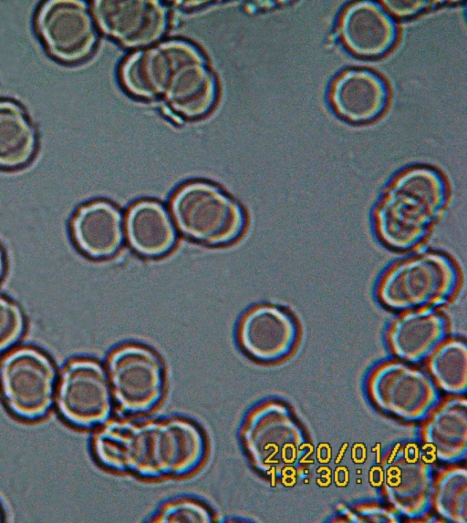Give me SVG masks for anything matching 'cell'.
Returning <instances> with one entry per match:
<instances>
[{
    "label": "cell",
    "instance_id": "26",
    "mask_svg": "<svg viewBox=\"0 0 467 523\" xmlns=\"http://www.w3.org/2000/svg\"><path fill=\"white\" fill-rule=\"evenodd\" d=\"M387 7L398 15H409L417 13L427 2L425 1H385Z\"/></svg>",
    "mask_w": 467,
    "mask_h": 523
},
{
    "label": "cell",
    "instance_id": "13",
    "mask_svg": "<svg viewBox=\"0 0 467 523\" xmlns=\"http://www.w3.org/2000/svg\"><path fill=\"white\" fill-rule=\"evenodd\" d=\"M386 494L407 516L424 514L431 502V475L414 445L396 446L384 462Z\"/></svg>",
    "mask_w": 467,
    "mask_h": 523
},
{
    "label": "cell",
    "instance_id": "17",
    "mask_svg": "<svg viewBox=\"0 0 467 523\" xmlns=\"http://www.w3.org/2000/svg\"><path fill=\"white\" fill-rule=\"evenodd\" d=\"M71 232L76 244L86 254L94 258L110 256L122 238L120 214L108 202H89L75 213Z\"/></svg>",
    "mask_w": 467,
    "mask_h": 523
},
{
    "label": "cell",
    "instance_id": "27",
    "mask_svg": "<svg viewBox=\"0 0 467 523\" xmlns=\"http://www.w3.org/2000/svg\"><path fill=\"white\" fill-rule=\"evenodd\" d=\"M4 268H5L4 254H3L2 249L0 247V279L3 275Z\"/></svg>",
    "mask_w": 467,
    "mask_h": 523
},
{
    "label": "cell",
    "instance_id": "25",
    "mask_svg": "<svg viewBox=\"0 0 467 523\" xmlns=\"http://www.w3.org/2000/svg\"><path fill=\"white\" fill-rule=\"evenodd\" d=\"M210 511L201 503L192 500H179L162 509L158 522H211Z\"/></svg>",
    "mask_w": 467,
    "mask_h": 523
},
{
    "label": "cell",
    "instance_id": "8",
    "mask_svg": "<svg viewBox=\"0 0 467 523\" xmlns=\"http://www.w3.org/2000/svg\"><path fill=\"white\" fill-rule=\"evenodd\" d=\"M35 26L48 53L64 63L84 60L96 44L95 26L82 1L45 2L37 11Z\"/></svg>",
    "mask_w": 467,
    "mask_h": 523
},
{
    "label": "cell",
    "instance_id": "15",
    "mask_svg": "<svg viewBox=\"0 0 467 523\" xmlns=\"http://www.w3.org/2000/svg\"><path fill=\"white\" fill-rule=\"evenodd\" d=\"M340 34L351 52L362 56H377L393 44L395 26L376 4L358 2L344 12Z\"/></svg>",
    "mask_w": 467,
    "mask_h": 523
},
{
    "label": "cell",
    "instance_id": "10",
    "mask_svg": "<svg viewBox=\"0 0 467 523\" xmlns=\"http://www.w3.org/2000/svg\"><path fill=\"white\" fill-rule=\"evenodd\" d=\"M109 374L115 398L125 411L146 412L161 398L162 368L158 357L147 348H119L109 358Z\"/></svg>",
    "mask_w": 467,
    "mask_h": 523
},
{
    "label": "cell",
    "instance_id": "28",
    "mask_svg": "<svg viewBox=\"0 0 467 523\" xmlns=\"http://www.w3.org/2000/svg\"><path fill=\"white\" fill-rule=\"evenodd\" d=\"M1 518H2V514H1V511H0V522L2 521Z\"/></svg>",
    "mask_w": 467,
    "mask_h": 523
},
{
    "label": "cell",
    "instance_id": "18",
    "mask_svg": "<svg viewBox=\"0 0 467 523\" xmlns=\"http://www.w3.org/2000/svg\"><path fill=\"white\" fill-rule=\"evenodd\" d=\"M446 335V323L438 313L428 310L410 311L392 325L389 340L400 358L417 362L431 355Z\"/></svg>",
    "mask_w": 467,
    "mask_h": 523
},
{
    "label": "cell",
    "instance_id": "9",
    "mask_svg": "<svg viewBox=\"0 0 467 523\" xmlns=\"http://www.w3.org/2000/svg\"><path fill=\"white\" fill-rule=\"evenodd\" d=\"M57 406L71 424L89 427L104 423L111 412V395L102 366L75 359L65 367L57 392Z\"/></svg>",
    "mask_w": 467,
    "mask_h": 523
},
{
    "label": "cell",
    "instance_id": "16",
    "mask_svg": "<svg viewBox=\"0 0 467 523\" xmlns=\"http://www.w3.org/2000/svg\"><path fill=\"white\" fill-rule=\"evenodd\" d=\"M330 98L341 117L353 122H365L382 111L387 90L383 81L372 72L352 69L335 80Z\"/></svg>",
    "mask_w": 467,
    "mask_h": 523
},
{
    "label": "cell",
    "instance_id": "6",
    "mask_svg": "<svg viewBox=\"0 0 467 523\" xmlns=\"http://www.w3.org/2000/svg\"><path fill=\"white\" fill-rule=\"evenodd\" d=\"M171 210L184 234L209 244L233 241L244 226L238 205L220 190L204 182L182 187L172 199Z\"/></svg>",
    "mask_w": 467,
    "mask_h": 523
},
{
    "label": "cell",
    "instance_id": "2",
    "mask_svg": "<svg viewBox=\"0 0 467 523\" xmlns=\"http://www.w3.org/2000/svg\"><path fill=\"white\" fill-rule=\"evenodd\" d=\"M126 88L137 97L161 98L181 117L198 118L216 97L213 76L192 45L169 41L130 56L121 68Z\"/></svg>",
    "mask_w": 467,
    "mask_h": 523
},
{
    "label": "cell",
    "instance_id": "11",
    "mask_svg": "<svg viewBox=\"0 0 467 523\" xmlns=\"http://www.w3.org/2000/svg\"><path fill=\"white\" fill-rule=\"evenodd\" d=\"M370 390L379 406L408 419L424 418L439 400L424 373L400 363L379 367L371 376Z\"/></svg>",
    "mask_w": 467,
    "mask_h": 523
},
{
    "label": "cell",
    "instance_id": "1",
    "mask_svg": "<svg viewBox=\"0 0 467 523\" xmlns=\"http://www.w3.org/2000/svg\"><path fill=\"white\" fill-rule=\"evenodd\" d=\"M106 467L143 477L180 476L193 470L204 454L199 428L183 419L109 423L94 437Z\"/></svg>",
    "mask_w": 467,
    "mask_h": 523
},
{
    "label": "cell",
    "instance_id": "19",
    "mask_svg": "<svg viewBox=\"0 0 467 523\" xmlns=\"http://www.w3.org/2000/svg\"><path fill=\"white\" fill-rule=\"evenodd\" d=\"M130 245L146 256H158L173 245L175 233L171 220L161 205L140 201L133 205L126 220Z\"/></svg>",
    "mask_w": 467,
    "mask_h": 523
},
{
    "label": "cell",
    "instance_id": "21",
    "mask_svg": "<svg viewBox=\"0 0 467 523\" xmlns=\"http://www.w3.org/2000/svg\"><path fill=\"white\" fill-rule=\"evenodd\" d=\"M36 145L34 128L16 103L0 100V167L16 169L26 164Z\"/></svg>",
    "mask_w": 467,
    "mask_h": 523
},
{
    "label": "cell",
    "instance_id": "24",
    "mask_svg": "<svg viewBox=\"0 0 467 523\" xmlns=\"http://www.w3.org/2000/svg\"><path fill=\"white\" fill-rule=\"evenodd\" d=\"M24 325L18 306L0 295V352L13 345L21 337Z\"/></svg>",
    "mask_w": 467,
    "mask_h": 523
},
{
    "label": "cell",
    "instance_id": "4",
    "mask_svg": "<svg viewBox=\"0 0 467 523\" xmlns=\"http://www.w3.org/2000/svg\"><path fill=\"white\" fill-rule=\"evenodd\" d=\"M458 282L457 269L449 258L423 252L390 268L380 281L379 297L394 310H423L449 299Z\"/></svg>",
    "mask_w": 467,
    "mask_h": 523
},
{
    "label": "cell",
    "instance_id": "23",
    "mask_svg": "<svg viewBox=\"0 0 467 523\" xmlns=\"http://www.w3.org/2000/svg\"><path fill=\"white\" fill-rule=\"evenodd\" d=\"M466 470L458 467L444 471L437 479L435 506L451 521H466Z\"/></svg>",
    "mask_w": 467,
    "mask_h": 523
},
{
    "label": "cell",
    "instance_id": "14",
    "mask_svg": "<svg viewBox=\"0 0 467 523\" xmlns=\"http://www.w3.org/2000/svg\"><path fill=\"white\" fill-rule=\"evenodd\" d=\"M296 326L285 311L269 305L251 310L243 319L239 337L244 349L262 361H275L293 349Z\"/></svg>",
    "mask_w": 467,
    "mask_h": 523
},
{
    "label": "cell",
    "instance_id": "20",
    "mask_svg": "<svg viewBox=\"0 0 467 523\" xmlns=\"http://www.w3.org/2000/svg\"><path fill=\"white\" fill-rule=\"evenodd\" d=\"M428 422L424 437L431 454L443 461L462 459L466 452L465 399L444 402Z\"/></svg>",
    "mask_w": 467,
    "mask_h": 523
},
{
    "label": "cell",
    "instance_id": "22",
    "mask_svg": "<svg viewBox=\"0 0 467 523\" xmlns=\"http://www.w3.org/2000/svg\"><path fill=\"white\" fill-rule=\"evenodd\" d=\"M431 355L430 370L440 386L454 394L465 392L467 362L465 344L459 340L441 343Z\"/></svg>",
    "mask_w": 467,
    "mask_h": 523
},
{
    "label": "cell",
    "instance_id": "12",
    "mask_svg": "<svg viewBox=\"0 0 467 523\" xmlns=\"http://www.w3.org/2000/svg\"><path fill=\"white\" fill-rule=\"evenodd\" d=\"M93 13L106 34L130 47L157 41L168 24L166 9L154 0H98L93 3Z\"/></svg>",
    "mask_w": 467,
    "mask_h": 523
},
{
    "label": "cell",
    "instance_id": "7",
    "mask_svg": "<svg viewBox=\"0 0 467 523\" xmlns=\"http://www.w3.org/2000/svg\"><path fill=\"white\" fill-rule=\"evenodd\" d=\"M56 371L40 351L23 347L0 364V387L10 410L25 419L45 415L53 403Z\"/></svg>",
    "mask_w": 467,
    "mask_h": 523
},
{
    "label": "cell",
    "instance_id": "5",
    "mask_svg": "<svg viewBox=\"0 0 467 523\" xmlns=\"http://www.w3.org/2000/svg\"><path fill=\"white\" fill-rule=\"evenodd\" d=\"M244 442L255 467L275 477L292 473L306 448L293 416L277 403L265 404L251 414Z\"/></svg>",
    "mask_w": 467,
    "mask_h": 523
},
{
    "label": "cell",
    "instance_id": "3",
    "mask_svg": "<svg viewBox=\"0 0 467 523\" xmlns=\"http://www.w3.org/2000/svg\"><path fill=\"white\" fill-rule=\"evenodd\" d=\"M445 201L446 186L437 171L425 167L406 170L392 182L376 210L379 238L397 250L414 247L438 218Z\"/></svg>",
    "mask_w": 467,
    "mask_h": 523
}]
</instances>
